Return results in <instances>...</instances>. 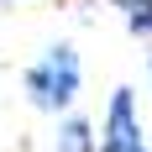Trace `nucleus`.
Segmentation results:
<instances>
[{
	"label": "nucleus",
	"instance_id": "f257e3e1",
	"mask_svg": "<svg viewBox=\"0 0 152 152\" xmlns=\"http://www.w3.org/2000/svg\"><path fill=\"white\" fill-rule=\"evenodd\" d=\"M21 84H26V100H31L37 110H53V115L68 110V105L79 100V84H84V68H79L74 42H53L42 58L21 74Z\"/></svg>",
	"mask_w": 152,
	"mask_h": 152
},
{
	"label": "nucleus",
	"instance_id": "f03ea898",
	"mask_svg": "<svg viewBox=\"0 0 152 152\" xmlns=\"http://www.w3.org/2000/svg\"><path fill=\"white\" fill-rule=\"evenodd\" d=\"M94 152H152L147 131H142V115H137V100H131L126 84L110 94V110H105V121H100Z\"/></svg>",
	"mask_w": 152,
	"mask_h": 152
},
{
	"label": "nucleus",
	"instance_id": "7ed1b4c3",
	"mask_svg": "<svg viewBox=\"0 0 152 152\" xmlns=\"http://www.w3.org/2000/svg\"><path fill=\"white\" fill-rule=\"evenodd\" d=\"M58 152H94V126L84 115H63L58 121Z\"/></svg>",
	"mask_w": 152,
	"mask_h": 152
},
{
	"label": "nucleus",
	"instance_id": "20e7f679",
	"mask_svg": "<svg viewBox=\"0 0 152 152\" xmlns=\"http://www.w3.org/2000/svg\"><path fill=\"white\" fill-rule=\"evenodd\" d=\"M131 37H152V0H110Z\"/></svg>",
	"mask_w": 152,
	"mask_h": 152
},
{
	"label": "nucleus",
	"instance_id": "39448f33",
	"mask_svg": "<svg viewBox=\"0 0 152 152\" xmlns=\"http://www.w3.org/2000/svg\"><path fill=\"white\" fill-rule=\"evenodd\" d=\"M0 5H11V0H0Z\"/></svg>",
	"mask_w": 152,
	"mask_h": 152
}]
</instances>
